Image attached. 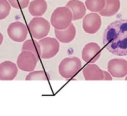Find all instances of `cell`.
Returning <instances> with one entry per match:
<instances>
[{
  "mask_svg": "<svg viewBox=\"0 0 127 116\" xmlns=\"http://www.w3.org/2000/svg\"><path fill=\"white\" fill-rule=\"evenodd\" d=\"M103 44L111 53L127 56V20L120 19L110 24L105 30Z\"/></svg>",
  "mask_w": 127,
  "mask_h": 116,
  "instance_id": "obj_1",
  "label": "cell"
},
{
  "mask_svg": "<svg viewBox=\"0 0 127 116\" xmlns=\"http://www.w3.org/2000/svg\"><path fill=\"white\" fill-rule=\"evenodd\" d=\"M72 20L73 15L71 11L67 7H60L53 12L51 22L55 29L63 30L70 26Z\"/></svg>",
  "mask_w": 127,
  "mask_h": 116,
  "instance_id": "obj_2",
  "label": "cell"
},
{
  "mask_svg": "<svg viewBox=\"0 0 127 116\" xmlns=\"http://www.w3.org/2000/svg\"><path fill=\"white\" fill-rule=\"evenodd\" d=\"M81 60L76 57L65 58L59 64L58 71L60 75L65 79L74 76L82 67Z\"/></svg>",
  "mask_w": 127,
  "mask_h": 116,
  "instance_id": "obj_3",
  "label": "cell"
},
{
  "mask_svg": "<svg viewBox=\"0 0 127 116\" xmlns=\"http://www.w3.org/2000/svg\"><path fill=\"white\" fill-rule=\"evenodd\" d=\"M28 27L32 36L37 40H40L47 36L51 28L49 22L42 17L33 18L29 23Z\"/></svg>",
  "mask_w": 127,
  "mask_h": 116,
  "instance_id": "obj_4",
  "label": "cell"
},
{
  "mask_svg": "<svg viewBox=\"0 0 127 116\" xmlns=\"http://www.w3.org/2000/svg\"><path fill=\"white\" fill-rule=\"evenodd\" d=\"M38 42L41 48L40 57L43 59L53 58L60 50V43L55 38L46 37L40 40Z\"/></svg>",
  "mask_w": 127,
  "mask_h": 116,
  "instance_id": "obj_5",
  "label": "cell"
},
{
  "mask_svg": "<svg viewBox=\"0 0 127 116\" xmlns=\"http://www.w3.org/2000/svg\"><path fill=\"white\" fill-rule=\"evenodd\" d=\"M39 60V59L31 52L22 51L18 58L17 64L21 70L31 72L36 68Z\"/></svg>",
  "mask_w": 127,
  "mask_h": 116,
  "instance_id": "obj_6",
  "label": "cell"
},
{
  "mask_svg": "<svg viewBox=\"0 0 127 116\" xmlns=\"http://www.w3.org/2000/svg\"><path fill=\"white\" fill-rule=\"evenodd\" d=\"M107 70L113 77L123 78L127 75V61L124 59H112L108 63Z\"/></svg>",
  "mask_w": 127,
  "mask_h": 116,
  "instance_id": "obj_7",
  "label": "cell"
},
{
  "mask_svg": "<svg viewBox=\"0 0 127 116\" xmlns=\"http://www.w3.org/2000/svg\"><path fill=\"white\" fill-rule=\"evenodd\" d=\"M7 33L10 38L17 42H22L26 40L28 35V30L25 24L16 21L9 26Z\"/></svg>",
  "mask_w": 127,
  "mask_h": 116,
  "instance_id": "obj_8",
  "label": "cell"
},
{
  "mask_svg": "<svg viewBox=\"0 0 127 116\" xmlns=\"http://www.w3.org/2000/svg\"><path fill=\"white\" fill-rule=\"evenodd\" d=\"M101 54V47L96 43L91 42L86 44L82 53V59L86 63L93 64L100 58Z\"/></svg>",
  "mask_w": 127,
  "mask_h": 116,
  "instance_id": "obj_9",
  "label": "cell"
},
{
  "mask_svg": "<svg viewBox=\"0 0 127 116\" xmlns=\"http://www.w3.org/2000/svg\"><path fill=\"white\" fill-rule=\"evenodd\" d=\"M101 26V19L98 14L91 13L86 15L83 20V27L84 31L90 34L96 33Z\"/></svg>",
  "mask_w": 127,
  "mask_h": 116,
  "instance_id": "obj_10",
  "label": "cell"
},
{
  "mask_svg": "<svg viewBox=\"0 0 127 116\" xmlns=\"http://www.w3.org/2000/svg\"><path fill=\"white\" fill-rule=\"evenodd\" d=\"M18 69L17 65L10 61H5L0 64V80L12 81L17 76Z\"/></svg>",
  "mask_w": 127,
  "mask_h": 116,
  "instance_id": "obj_11",
  "label": "cell"
},
{
  "mask_svg": "<svg viewBox=\"0 0 127 116\" xmlns=\"http://www.w3.org/2000/svg\"><path fill=\"white\" fill-rule=\"evenodd\" d=\"M84 78L86 81L104 80V71L95 64H89L83 70Z\"/></svg>",
  "mask_w": 127,
  "mask_h": 116,
  "instance_id": "obj_12",
  "label": "cell"
},
{
  "mask_svg": "<svg viewBox=\"0 0 127 116\" xmlns=\"http://www.w3.org/2000/svg\"><path fill=\"white\" fill-rule=\"evenodd\" d=\"M55 36L60 42L63 43H68L73 41L76 33L75 26L71 24L68 28L63 30L55 29Z\"/></svg>",
  "mask_w": 127,
  "mask_h": 116,
  "instance_id": "obj_13",
  "label": "cell"
},
{
  "mask_svg": "<svg viewBox=\"0 0 127 116\" xmlns=\"http://www.w3.org/2000/svg\"><path fill=\"white\" fill-rule=\"evenodd\" d=\"M66 6L71 11L73 20L82 18L86 12L85 5L79 0H71L67 3Z\"/></svg>",
  "mask_w": 127,
  "mask_h": 116,
  "instance_id": "obj_14",
  "label": "cell"
},
{
  "mask_svg": "<svg viewBox=\"0 0 127 116\" xmlns=\"http://www.w3.org/2000/svg\"><path fill=\"white\" fill-rule=\"evenodd\" d=\"M105 5L99 12V14L105 17H110L116 14L120 7V0H105Z\"/></svg>",
  "mask_w": 127,
  "mask_h": 116,
  "instance_id": "obj_15",
  "label": "cell"
},
{
  "mask_svg": "<svg viewBox=\"0 0 127 116\" xmlns=\"http://www.w3.org/2000/svg\"><path fill=\"white\" fill-rule=\"evenodd\" d=\"M47 9V2L45 0H33L30 3L29 11L33 16H41L45 14Z\"/></svg>",
  "mask_w": 127,
  "mask_h": 116,
  "instance_id": "obj_16",
  "label": "cell"
},
{
  "mask_svg": "<svg viewBox=\"0 0 127 116\" xmlns=\"http://www.w3.org/2000/svg\"><path fill=\"white\" fill-rule=\"evenodd\" d=\"M28 51L33 53L39 59L41 54V48L38 41L34 40L26 41L23 44L22 51Z\"/></svg>",
  "mask_w": 127,
  "mask_h": 116,
  "instance_id": "obj_17",
  "label": "cell"
},
{
  "mask_svg": "<svg viewBox=\"0 0 127 116\" xmlns=\"http://www.w3.org/2000/svg\"><path fill=\"white\" fill-rule=\"evenodd\" d=\"M105 0H86V5L89 11L99 12L104 7Z\"/></svg>",
  "mask_w": 127,
  "mask_h": 116,
  "instance_id": "obj_18",
  "label": "cell"
},
{
  "mask_svg": "<svg viewBox=\"0 0 127 116\" xmlns=\"http://www.w3.org/2000/svg\"><path fill=\"white\" fill-rule=\"evenodd\" d=\"M48 79V75L43 70L36 71L30 72L26 77V81L44 80Z\"/></svg>",
  "mask_w": 127,
  "mask_h": 116,
  "instance_id": "obj_19",
  "label": "cell"
},
{
  "mask_svg": "<svg viewBox=\"0 0 127 116\" xmlns=\"http://www.w3.org/2000/svg\"><path fill=\"white\" fill-rule=\"evenodd\" d=\"M11 9L7 0H0V20L5 19L8 15Z\"/></svg>",
  "mask_w": 127,
  "mask_h": 116,
  "instance_id": "obj_20",
  "label": "cell"
},
{
  "mask_svg": "<svg viewBox=\"0 0 127 116\" xmlns=\"http://www.w3.org/2000/svg\"><path fill=\"white\" fill-rule=\"evenodd\" d=\"M13 8L16 9H24L28 6L29 0H8Z\"/></svg>",
  "mask_w": 127,
  "mask_h": 116,
  "instance_id": "obj_21",
  "label": "cell"
},
{
  "mask_svg": "<svg viewBox=\"0 0 127 116\" xmlns=\"http://www.w3.org/2000/svg\"><path fill=\"white\" fill-rule=\"evenodd\" d=\"M104 80L112 81L113 77L109 72L104 71Z\"/></svg>",
  "mask_w": 127,
  "mask_h": 116,
  "instance_id": "obj_22",
  "label": "cell"
},
{
  "mask_svg": "<svg viewBox=\"0 0 127 116\" xmlns=\"http://www.w3.org/2000/svg\"><path fill=\"white\" fill-rule=\"evenodd\" d=\"M3 41V36L2 33L0 32V45L2 44Z\"/></svg>",
  "mask_w": 127,
  "mask_h": 116,
  "instance_id": "obj_23",
  "label": "cell"
},
{
  "mask_svg": "<svg viewBox=\"0 0 127 116\" xmlns=\"http://www.w3.org/2000/svg\"><path fill=\"white\" fill-rule=\"evenodd\" d=\"M125 81H127V75L126 77L125 78Z\"/></svg>",
  "mask_w": 127,
  "mask_h": 116,
  "instance_id": "obj_24",
  "label": "cell"
}]
</instances>
